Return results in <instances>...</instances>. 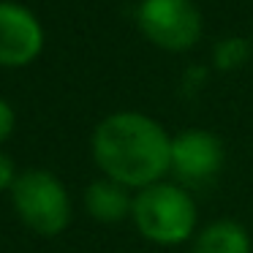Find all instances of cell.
Returning <instances> with one entry per match:
<instances>
[{
    "label": "cell",
    "instance_id": "cell-1",
    "mask_svg": "<svg viewBox=\"0 0 253 253\" xmlns=\"http://www.w3.org/2000/svg\"><path fill=\"white\" fill-rule=\"evenodd\" d=\"M90 153L101 177L142 191L166 180L171 161V133L144 112H112L95 126Z\"/></svg>",
    "mask_w": 253,
    "mask_h": 253
},
{
    "label": "cell",
    "instance_id": "cell-2",
    "mask_svg": "<svg viewBox=\"0 0 253 253\" xmlns=\"http://www.w3.org/2000/svg\"><path fill=\"white\" fill-rule=\"evenodd\" d=\"M131 220L147 242L161 248H177L193 240L199 226L196 199L185 185L161 180L133 193Z\"/></svg>",
    "mask_w": 253,
    "mask_h": 253
},
{
    "label": "cell",
    "instance_id": "cell-3",
    "mask_svg": "<svg viewBox=\"0 0 253 253\" xmlns=\"http://www.w3.org/2000/svg\"><path fill=\"white\" fill-rule=\"evenodd\" d=\"M8 196L19 223L36 237H57L71 223V193L66 182L49 169L19 171Z\"/></svg>",
    "mask_w": 253,
    "mask_h": 253
},
{
    "label": "cell",
    "instance_id": "cell-4",
    "mask_svg": "<svg viewBox=\"0 0 253 253\" xmlns=\"http://www.w3.org/2000/svg\"><path fill=\"white\" fill-rule=\"evenodd\" d=\"M136 28L153 46L164 52H188L204 30L202 11L193 0H139Z\"/></svg>",
    "mask_w": 253,
    "mask_h": 253
},
{
    "label": "cell",
    "instance_id": "cell-5",
    "mask_svg": "<svg viewBox=\"0 0 253 253\" xmlns=\"http://www.w3.org/2000/svg\"><path fill=\"white\" fill-rule=\"evenodd\" d=\"M226 164V147L218 133L207 128H188L171 136V161L169 174H174V182L191 188L210 185L220 174Z\"/></svg>",
    "mask_w": 253,
    "mask_h": 253
},
{
    "label": "cell",
    "instance_id": "cell-6",
    "mask_svg": "<svg viewBox=\"0 0 253 253\" xmlns=\"http://www.w3.org/2000/svg\"><path fill=\"white\" fill-rule=\"evenodd\" d=\"M39 14L17 0H0V68H28L44 52Z\"/></svg>",
    "mask_w": 253,
    "mask_h": 253
},
{
    "label": "cell",
    "instance_id": "cell-7",
    "mask_svg": "<svg viewBox=\"0 0 253 253\" xmlns=\"http://www.w3.org/2000/svg\"><path fill=\"white\" fill-rule=\"evenodd\" d=\"M131 207L133 191H128L126 185L109 180V177H98L84 188V210L98 223H120V220L131 218Z\"/></svg>",
    "mask_w": 253,
    "mask_h": 253
},
{
    "label": "cell",
    "instance_id": "cell-8",
    "mask_svg": "<svg viewBox=\"0 0 253 253\" xmlns=\"http://www.w3.org/2000/svg\"><path fill=\"white\" fill-rule=\"evenodd\" d=\"M191 253H253V240L240 220L220 218L193 234Z\"/></svg>",
    "mask_w": 253,
    "mask_h": 253
},
{
    "label": "cell",
    "instance_id": "cell-9",
    "mask_svg": "<svg viewBox=\"0 0 253 253\" xmlns=\"http://www.w3.org/2000/svg\"><path fill=\"white\" fill-rule=\"evenodd\" d=\"M251 57V44L240 36H231V39L220 41L215 46V66L229 71V68H240L242 63Z\"/></svg>",
    "mask_w": 253,
    "mask_h": 253
},
{
    "label": "cell",
    "instance_id": "cell-10",
    "mask_svg": "<svg viewBox=\"0 0 253 253\" xmlns=\"http://www.w3.org/2000/svg\"><path fill=\"white\" fill-rule=\"evenodd\" d=\"M17 177H19V169H17V164H14V158L6 150H0V193L11 191Z\"/></svg>",
    "mask_w": 253,
    "mask_h": 253
},
{
    "label": "cell",
    "instance_id": "cell-11",
    "mask_svg": "<svg viewBox=\"0 0 253 253\" xmlns=\"http://www.w3.org/2000/svg\"><path fill=\"white\" fill-rule=\"evenodd\" d=\"M14 128H17V112H14V106L0 95V144H6L8 139H11Z\"/></svg>",
    "mask_w": 253,
    "mask_h": 253
}]
</instances>
